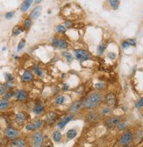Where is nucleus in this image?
Returning <instances> with one entry per match:
<instances>
[{
	"label": "nucleus",
	"instance_id": "9d476101",
	"mask_svg": "<svg viewBox=\"0 0 143 147\" xmlns=\"http://www.w3.org/2000/svg\"><path fill=\"white\" fill-rule=\"evenodd\" d=\"M43 121L41 119H36L32 123H28L26 124V130L27 131H37L42 128L43 126Z\"/></svg>",
	"mask_w": 143,
	"mask_h": 147
},
{
	"label": "nucleus",
	"instance_id": "49530a36",
	"mask_svg": "<svg viewBox=\"0 0 143 147\" xmlns=\"http://www.w3.org/2000/svg\"><path fill=\"white\" fill-rule=\"evenodd\" d=\"M41 1H42V0H34L35 4H40V3H41Z\"/></svg>",
	"mask_w": 143,
	"mask_h": 147
},
{
	"label": "nucleus",
	"instance_id": "cd10ccee",
	"mask_svg": "<svg viewBox=\"0 0 143 147\" xmlns=\"http://www.w3.org/2000/svg\"><path fill=\"white\" fill-rule=\"evenodd\" d=\"M33 73L35 74V75H36L37 76H39V77H43L44 76V72L39 66H33Z\"/></svg>",
	"mask_w": 143,
	"mask_h": 147
},
{
	"label": "nucleus",
	"instance_id": "39448f33",
	"mask_svg": "<svg viewBox=\"0 0 143 147\" xmlns=\"http://www.w3.org/2000/svg\"><path fill=\"white\" fill-rule=\"evenodd\" d=\"M82 109H83V100H77L68 106V113L75 116L81 111Z\"/></svg>",
	"mask_w": 143,
	"mask_h": 147
},
{
	"label": "nucleus",
	"instance_id": "9b49d317",
	"mask_svg": "<svg viewBox=\"0 0 143 147\" xmlns=\"http://www.w3.org/2000/svg\"><path fill=\"white\" fill-rule=\"evenodd\" d=\"M52 46L56 48L61 49V50H65L68 49L69 47V44L68 41L62 38H54L52 40Z\"/></svg>",
	"mask_w": 143,
	"mask_h": 147
},
{
	"label": "nucleus",
	"instance_id": "37998d69",
	"mask_svg": "<svg viewBox=\"0 0 143 147\" xmlns=\"http://www.w3.org/2000/svg\"><path fill=\"white\" fill-rule=\"evenodd\" d=\"M14 14H15V11H9V12H7V13L5 14V18H7V20H11V18H13Z\"/></svg>",
	"mask_w": 143,
	"mask_h": 147
},
{
	"label": "nucleus",
	"instance_id": "b1692460",
	"mask_svg": "<svg viewBox=\"0 0 143 147\" xmlns=\"http://www.w3.org/2000/svg\"><path fill=\"white\" fill-rule=\"evenodd\" d=\"M113 109L111 108V107H109V106H104V108L101 109L100 113H101L102 116L109 117V116H111L112 113H113Z\"/></svg>",
	"mask_w": 143,
	"mask_h": 147
},
{
	"label": "nucleus",
	"instance_id": "5701e85b",
	"mask_svg": "<svg viewBox=\"0 0 143 147\" xmlns=\"http://www.w3.org/2000/svg\"><path fill=\"white\" fill-rule=\"evenodd\" d=\"M77 136V131L76 129H70V130H68L66 133L67 139H68V140H72V139L76 138Z\"/></svg>",
	"mask_w": 143,
	"mask_h": 147
},
{
	"label": "nucleus",
	"instance_id": "c03bdc74",
	"mask_svg": "<svg viewBox=\"0 0 143 147\" xmlns=\"http://www.w3.org/2000/svg\"><path fill=\"white\" fill-rule=\"evenodd\" d=\"M107 56H108L111 60H115L116 57H117V55H116V53H113V52H109L108 53H107Z\"/></svg>",
	"mask_w": 143,
	"mask_h": 147
},
{
	"label": "nucleus",
	"instance_id": "423d86ee",
	"mask_svg": "<svg viewBox=\"0 0 143 147\" xmlns=\"http://www.w3.org/2000/svg\"><path fill=\"white\" fill-rule=\"evenodd\" d=\"M122 121V117L119 116H109L104 120V125L107 129H113L116 128L117 125Z\"/></svg>",
	"mask_w": 143,
	"mask_h": 147
},
{
	"label": "nucleus",
	"instance_id": "6ab92c4d",
	"mask_svg": "<svg viewBox=\"0 0 143 147\" xmlns=\"http://www.w3.org/2000/svg\"><path fill=\"white\" fill-rule=\"evenodd\" d=\"M44 110H45V108H44V105L42 104V102H35V104L33 108V111L34 114L41 115L44 113Z\"/></svg>",
	"mask_w": 143,
	"mask_h": 147
},
{
	"label": "nucleus",
	"instance_id": "79ce46f5",
	"mask_svg": "<svg viewBox=\"0 0 143 147\" xmlns=\"http://www.w3.org/2000/svg\"><path fill=\"white\" fill-rule=\"evenodd\" d=\"M136 107H137L138 109L143 108V97H140V98L137 101V102H136Z\"/></svg>",
	"mask_w": 143,
	"mask_h": 147
},
{
	"label": "nucleus",
	"instance_id": "c756f323",
	"mask_svg": "<svg viewBox=\"0 0 143 147\" xmlns=\"http://www.w3.org/2000/svg\"><path fill=\"white\" fill-rule=\"evenodd\" d=\"M128 127V123L126 122V121H121L118 125H117V130L119 131H125V130H127Z\"/></svg>",
	"mask_w": 143,
	"mask_h": 147
},
{
	"label": "nucleus",
	"instance_id": "2eb2a0df",
	"mask_svg": "<svg viewBox=\"0 0 143 147\" xmlns=\"http://www.w3.org/2000/svg\"><path fill=\"white\" fill-rule=\"evenodd\" d=\"M28 118V115L24 112V111H20L18 112L15 116V122L17 124L19 125H22L26 123V121L27 120Z\"/></svg>",
	"mask_w": 143,
	"mask_h": 147
},
{
	"label": "nucleus",
	"instance_id": "e433bc0d",
	"mask_svg": "<svg viewBox=\"0 0 143 147\" xmlns=\"http://www.w3.org/2000/svg\"><path fill=\"white\" fill-rule=\"evenodd\" d=\"M15 96V93H13L12 91H6V93L4 95V99L5 100H10L12 97Z\"/></svg>",
	"mask_w": 143,
	"mask_h": 147
},
{
	"label": "nucleus",
	"instance_id": "7ed1b4c3",
	"mask_svg": "<svg viewBox=\"0 0 143 147\" xmlns=\"http://www.w3.org/2000/svg\"><path fill=\"white\" fill-rule=\"evenodd\" d=\"M134 138V133L131 131H126L120 136L119 140V144L121 147H127L133 143Z\"/></svg>",
	"mask_w": 143,
	"mask_h": 147
},
{
	"label": "nucleus",
	"instance_id": "2f4dec72",
	"mask_svg": "<svg viewBox=\"0 0 143 147\" xmlns=\"http://www.w3.org/2000/svg\"><path fill=\"white\" fill-rule=\"evenodd\" d=\"M105 49H106V44H105V43H104V42L100 43V44L98 46V47H97V53H98V55H103V53H104Z\"/></svg>",
	"mask_w": 143,
	"mask_h": 147
},
{
	"label": "nucleus",
	"instance_id": "f03ea898",
	"mask_svg": "<svg viewBox=\"0 0 143 147\" xmlns=\"http://www.w3.org/2000/svg\"><path fill=\"white\" fill-rule=\"evenodd\" d=\"M73 53H74L73 55H74L75 59L81 63L87 61H90L91 59V53L85 49L77 48V49H74Z\"/></svg>",
	"mask_w": 143,
	"mask_h": 147
},
{
	"label": "nucleus",
	"instance_id": "a878e982",
	"mask_svg": "<svg viewBox=\"0 0 143 147\" xmlns=\"http://www.w3.org/2000/svg\"><path fill=\"white\" fill-rule=\"evenodd\" d=\"M52 138H53V140L55 141L56 143H59L62 140V135L61 131H54L53 134H52Z\"/></svg>",
	"mask_w": 143,
	"mask_h": 147
},
{
	"label": "nucleus",
	"instance_id": "f3484780",
	"mask_svg": "<svg viewBox=\"0 0 143 147\" xmlns=\"http://www.w3.org/2000/svg\"><path fill=\"white\" fill-rule=\"evenodd\" d=\"M41 11H42V7L41 5H37V6H35L32 11L30 12V15H29V18H31L32 20H37V18L40 17L41 13Z\"/></svg>",
	"mask_w": 143,
	"mask_h": 147
},
{
	"label": "nucleus",
	"instance_id": "c9c22d12",
	"mask_svg": "<svg viewBox=\"0 0 143 147\" xmlns=\"http://www.w3.org/2000/svg\"><path fill=\"white\" fill-rule=\"evenodd\" d=\"M25 46H26V40H25V39H22V40L19 42V44H18L17 51H18V52L21 51V50L25 47Z\"/></svg>",
	"mask_w": 143,
	"mask_h": 147
},
{
	"label": "nucleus",
	"instance_id": "72a5a7b5",
	"mask_svg": "<svg viewBox=\"0 0 143 147\" xmlns=\"http://www.w3.org/2000/svg\"><path fill=\"white\" fill-rule=\"evenodd\" d=\"M32 25H33V20H31L30 18H26V20H24V29L26 31H28L31 28Z\"/></svg>",
	"mask_w": 143,
	"mask_h": 147
},
{
	"label": "nucleus",
	"instance_id": "412c9836",
	"mask_svg": "<svg viewBox=\"0 0 143 147\" xmlns=\"http://www.w3.org/2000/svg\"><path fill=\"white\" fill-rule=\"evenodd\" d=\"M33 1L34 0H25L20 6V11L22 12H26L28 11V9L31 7V5H33Z\"/></svg>",
	"mask_w": 143,
	"mask_h": 147
},
{
	"label": "nucleus",
	"instance_id": "7c9ffc66",
	"mask_svg": "<svg viewBox=\"0 0 143 147\" xmlns=\"http://www.w3.org/2000/svg\"><path fill=\"white\" fill-rule=\"evenodd\" d=\"M66 101V97L63 95H58L56 98H55V103L57 105H62Z\"/></svg>",
	"mask_w": 143,
	"mask_h": 147
},
{
	"label": "nucleus",
	"instance_id": "bb28decb",
	"mask_svg": "<svg viewBox=\"0 0 143 147\" xmlns=\"http://www.w3.org/2000/svg\"><path fill=\"white\" fill-rule=\"evenodd\" d=\"M109 5L113 9V10H118L120 5V1L119 0H107Z\"/></svg>",
	"mask_w": 143,
	"mask_h": 147
},
{
	"label": "nucleus",
	"instance_id": "1a4fd4ad",
	"mask_svg": "<svg viewBox=\"0 0 143 147\" xmlns=\"http://www.w3.org/2000/svg\"><path fill=\"white\" fill-rule=\"evenodd\" d=\"M104 102L106 106H109L113 109L116 108L118 105V99L113 92H109L104 96Z\"/></svg>",
	"mask_w": 143,
	"mask_h": 147
},
{
	"label": "nucleus",
	"instance_id": "a211bd4d",
	"mask_svg": "<svg viewBox=\"0 0 143 147\" xmlns=\"http://www.w3.org/2000/svg\"><path fill=\"white\" fill-rule=\"evenodd\" d=\"M26 146H27L26 141L20 138H16L14 140H11L10 143V147H26Z\"/></svg>",
	"mask_w": 143,
	"mask_h": 147
},
{
	"label": "nucleus",
	"instance_id": "6e6552de",
	"mask_svg": "<svg viewBox=\"0 0 143 147\" xmlns=\"http://www.w3.org/2000/svg\"><path fill=\"white\" fill-rule=\"evenodd\" d=\"M4 135L5 137L9 139V140H14L16 138H19L21 135L20 131L19 130H17L15 128L12 127H7L5 130L4 131Z\"/></svg>",
	"mask_w": 143,
	"mask_h": 147
},
{
	"label": "nucleus",
	"instance_id": "58836bf2",
	"mask_svg": "<svg viewBox=\"0 0 143 147\" xmlns=\"http://www.w3.org/2000/svg\"><path fill=\"white\" fill-rule=\"evenodd\" d=\"M134 140L135 139V140H138V141H140V139L143 138V131H139L136 133V135H134Z\"/></svg>",
	"mask_w": 143,
	"mask_h": 147
},
{
	"label": "nucleus",
	"instance_id": "0eeeda50",
	"mask_svg": "<svg viewBox=\"0 0 143 147\" xmlns=\"http://www.w3.org/2000/svg\"><path fill=\"white\" fill-rule=\"evenodd\" d=\"M101 116L102 115L98 110H97V109L91 110L86 116V123L88 124H95L99 121Z\"/></svg>",
	"mask_w": 143,
	"mask_h": 147
},
{
	"label": "nucleus",
	"instance_id": "ea45409f",
	"mask_svg": "<svg viewBox=\"0 0 143 147\" xmlns=\"http://www.w3.org/2000/svg\"><path fill=\"white\" fill-rule=\"evenodd\" d=\"M6 87L3 84H0V96H4L6 93Z\"/></svg>",
	"mask_w": 143,
	"mask_h": 147
},
{
	"label": "nucleus",
	"instance_id": "4468645a",
	"mask_svg": "<svg viewBox=\"0 0 143 147\" xmlns=\"http://www.w3.org/2000/svg\"><path fill=\"white\" fill-rule=\"evenodd\" d=\"M74 119V116L73 115H66L64 116L62 118H61L58 122H57V127L60 129V130H62V129L70 122V121H72Z\"/></svg>",
	"mask_w": 143,
	"mask_h": 147
},
{
	"label": "nucleus",
	"instance_id": "aec40b11",
	"mask_svg": "<svg viewBox=\"0 0 143 147\" xmlns=\"http://www.w3.org/2000/svg\"><path fill=\"white\" fill-rule=\"evenodd\" d=\"M135 46H136V40L134 39H127L121 42V47L123 49H127L130 47H135Z\"/></svg>",
	"mask_w": 143,
	"mask_h": 147
},
{
	"label": "nucleus",
	"instance_id": "de8ad7c7",
	"mask_svg": "<svg viewBox=\"0 0 143 147\" xmlns=\"http://www.w3.org/2000/svg\"><path fill=\"white\" fill-rule=\"evenodd\" d=\"M45 147H52V146H50V145H47V146H45Z\"/></svg>",
	"mask_w": 143,
	"mask_h": 147
},
{
	"label": "nucleus",
	"instance_id": "20e7f679",
	"mask_svg": "<svg viewBox=\"0 0 143 147\" xmlns=\"http://www.w3.org/2000/svg\"><path fill=\"white\" fill-rule=\"evenodd\" d=\"M44 143V134L41 131H34L31 136V146L32 147H42Z\"/></svg>",
	"mask_w": 143,
	"mask_h": 147
},
{
	"label": "nucleus",
	"instance_id": "393cba45",
	"mask_svg": "<svg viewBox=\"0 0 143 147\" xmlns=\"http://www.w3.org/2000/svg\"><path fill=\"white\" fill-rule=\"evenodd\" d=\"M10 107V102L8 100L5 99H0V111H5Z\"/></svg>",
	"mask_w": 143,
	"mask_h": 147
},
{
	"label": "nucleus",
	"instance_id": "4be33fe9",
	"mask_svg": "<svg viewBox=\"0 0 143 147\" xmlns=\"http://www.w3.org/2000/svg\"><path fill=\"white\" fill-rule=\"evenodd\" d=\"M62 56L66 60V61L68 63H71L73 61H74V55L69 53V52H67V51H64L62 53Z\"/></svg>",
	"mask_w": 143,
	"mask_h": 147
},
{
	"label": "nucleus",
	"instance_id": "a18cd8bd",
	"mask_svg": "<svg viewBox=\"0 0 143 147\" xmlns=\"http://www.w3.org/2000/svg\"><path fill=\"white\" fill-rule=\"evenodd\" d=\"M63 91H67V90H68L69 89V86H68V84H67V83H65V84H63V86H62V88Z\"/></svg>",
	"mask_w": 143,
	"mask_h": 147
},
{
	"label": "nucleus",
	"instance_id": "4c0bfd02",
	"mask_svg": "<svg viewBox=\"0 0 143 147\" xmlns=\"http://www.w3.org/2000/svg\"><path fill=\"white\" fill-rule=\"evenodd\" d=\"M5 78L6 82H12L14 80L13 76L12 75V74H9V73H5Z\"/></svg>",
	"mask_w": 143,
	"mask_h": 147
},
{
	"label": "nucleus",
	"instance_id": "dca6fc26",
	"mask_svg": "<svg viewBox=\"0 0 143 147\" xmlns=\"http://www.w3.org/2000/svg\"><path fill=\"white\" fill-rule=\"evenodd\" d=\"M33 78H34V75L31 70H25L22 74V76H21L22 81L26 83L33 82Z\"/></svg>",
	"mask_w": 143,
	"mask_h": 147
},
{
	"label": "nucleus",
	"instance_id": "ddd939ff",
	"mask_svg": "<svg viewBox=\"0 0 143 147\" xmlns=\"http://www.w3.org/2000/svg\"><path fill=\"white\" fill-rule=\"evenodd\" d=\"M14 96L17 101H19L20 102H24L28 100V93L25 89H18L15 92Z\"/></svg>",
	"mask_w": 143,
	"mask_h": 147
},
{
	"label": "nucleus",
	"instance_id": "f8f14e48",
	"mask_svg": "<svg viewBox=\"0 0 143 147\" xmlns=\"http://www.w3.org/2000/svg\"><path fill=\"white\" fill-rule=\"evenodd\" d=\"M60 120L59 115L55 111H50L46 115L45 123L48 125H53L55 123H57Z\"/></svg>",
	"mask_w": 143,
	"mask_h": 147
},
{
	"label": "nucleus",
	"instance_id": "a19ab883",
	"mask_svg": "<svg viewBox=\"0 0 143 147\" xmlns=\"http://www.w3.org/2000/svg\"><path fill=\"white\" fill-rule=\"evenodd\" d=\"M64 26L67 29H70V28H72L74 26V24L72 21H70V20H66L65 23H64Z\"/></svg>",
	"mask_w": 143,
	"mask_h": 147
},
{
	"label": "nucleus",
	"instance_id": "473e14b6",
	"mask_svg": "<svg viewBox=\"0 0 143 147\" xmlns=\"http://www.w3.org/2000/svg\"><path fill=\"white\" fill-rule=\"evenodd\" d=\"M105 88H106V84H105L104 82H97V83L94 84V88L96 89V91L101 92V91H103L104 89H105Z\"/></svg>",
	"mask_w": 143,
	"mask_h": 147
},
{
	"label": "nucleus",
	"instance_id": "f257e3e1",
	"mask_svg": "<svg viewBox=\"0 0 143 147\" xmlns=\"http://www.w3.org/2000/svg\"><path fill=\"white\" fill-rule=\"evenodd\" d=\"M104 97L102 92L94 91L89 94L83 100V109L86 110H94L97 109L103 102Z\"/></svg>",
	"mask_w": 143,
	"mask_h": 147
},
{
	"label": "nucleus",
	"instance_id": "f704fd0d",
	"mask_svg": "<svg viewBox=\"0 0 143 147\" xmlns=\"http://www.w3.org/2000/svg\"><path fill=\"white\" fill-rule=\"evenodd\" d=\"M66 30H67V28L65 27L64 25H58L56 27V32L58 34H64L66 32Z\"/></svg>",
	"mask_w": 143,
	"mask_h": 147
},
{
	"label": "nucleus",
	"instance_id": "c85d7f7f",
	"mask_svg": "<svg viewBox=\"0 0 143 147\" xmlns=\"http://www.w3.org/2000/svg\"><path fill=\"white\" fill-rule=\"evenodd\" d=\"M24 27L20 26H15L12 29V35L13 36H18L20 33H22L24 32Z\"/></svg>",
	"mask_w": 143,
	"mask_h": 147
}]
</instances>
